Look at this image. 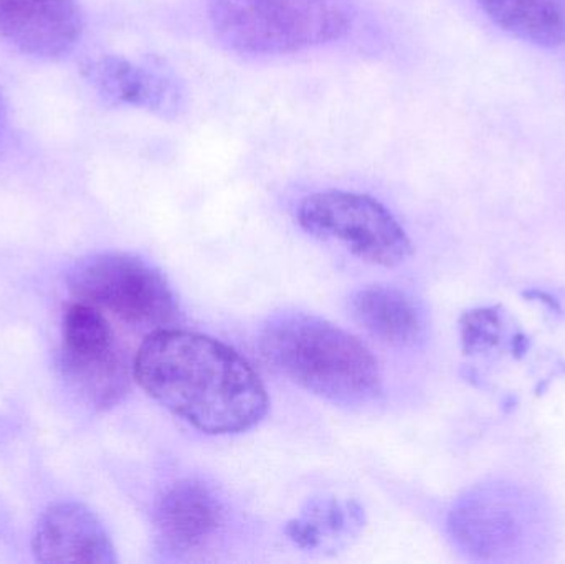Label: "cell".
I'll list each match as a JSON object with an SVG mask.
<instances>
[{
  "label": "cell",
  "mask_w": 565,
  "mask_h": 564,
  "mask_svg": "<svg viewBox=\"0 0 565 564\" xmlns=\"http://www.w3.org/2000/svg\"><path fill=\"white\" fill-rule=\"evenodd\" d=\"M351 311L364 330L392 347H412L424 333L420 308L398 288H361L351 297Z\"/></svg>",
  "instance_id": "obj_12"
},
{
  "label": "cell",
  "mask_w": 565,
  "mask_h": 564,
  "mask_svg": "<svg viewBox=\"0 0 565 564\" xmlns=\"http://www.w3.org/2000/svg\"><path fill=\"white\" fill-rule=\"evenodd\" d=\"M89 78L111 102L148 109L162 118H178L184 108V89L178 76L161 66L106 56L89 66Z\"/></svg>",
  "instance_id": "obj_10"
},
{
  "label": "cell",
  "mask_w": 565,
  "mask_h": 564,
  "mask_svg": "<svg viewBox=\"0 0 565 564\" xmlns=\"http://www.w3.org/2000/svg\"><path fill=\"white\" fill-rule=\"evenodd\" d=\"M264 360L296 386L341 406H362L382 393L379 361L338 324L308 313H281L258 337Z\"/></svg>",
  "instance_id": "obj_2"
},
{
  "label": "cell",
  "mask_w": 565,
  "mask_h": 564,
  "mask_svg": "<svg viewBox=\"0 0 565 564\" xmlns=\"http://www.w3.org/2000/svg\"><path fill=\"white\" fill-rule=\"evenodd\" d=\"M504 32L546 49L565 46V0H478Z\"/></svg>",
  "instance_id": "obj_14"
},
{
  "label": "cell",
  "mask_w": 565,
  "mask_h": 564,
  "mask_svg": "<svg viewBox=\"0 0 565 564\" xmlns=\"http://www.w3.org/2000/svg\"><path fill=\"white\" fill-rule=\"evenodd\" d=\"M450 532L467 552L491 555L516 545L523 522L511 497L488 490L458 503L450 515Z\"/></svg>",
  "instance_id": "obj_11"
},
{
  "label": "cell",
  "mask_w": 565,
  "mask_h": 564,
  "mask_svg": "<svg viewBox=\"0 0 565 564\" xmlns=\"http://www.w3.org/2000/svg\"><path fill=\"white\" fill-rule=\"evenodd\" d=\"M6 106H3L2 99H0V135H2L3 128H6Z\"/></svg>",
  "instance_id": "obj_16"
},
{
  "label": "cell",
  "mask_w": 565,
  "mask_h": 564,
  "mask_svg": "<svg viewBox=\"0 0 565 564\" xmlns=\"http://www.w3.org/2000/svg\"><path fill=\"white\" fill-rule=\"evenodd\" d=\"M33 555L40 563L118 562L98 517L79 503H56L36 523Z\"/></svg>",
  "instance_id": "obj_9"
},
{
  "label": "cell",
  "mask_w": 565,
  "mask_h": 564,
  "mask_svg": "<svg viewBox=\"0 0 565 564\" xmlns=\"http://www.w3.org/2000/svg\"><path fill=\"white\" fill-rule=\"evenodd\" d=\"M500 320L494 310H475L461 318V343L467 353L493 347Z\"/></svg>",
  "instance_id": "obj_15"
},
{
  "label": "cell",
  "mask_w": 565,
  "mask_h": 564,
  "mask_svg": "<svg viewBox=\"0 0 565 564\" xmlns=\"http://www.w3.org/2000/svg\"><path fill=\"white\" fill-rule=\"evenodd\" d=\"M82 30L75 0H0V35L25 55L62 58L73 52Z\"/></svg>",
  "instance_id": "obj_7"
},
{
  "label": "cell",
  "mask_w": 565,
  "mask_h": 564,
  "mask_svg": "<svg viewBox=\"0 0 565 564\" xmlns=\"http://www.w3.org/2000/svg\"><path fill=\"white\" fill-rule=\"evenodd\" d=\"M364 525V513L352 500L322 497L315 499L301 510L299 517L288 522L285 535L298 549L331 550L344 545L349 539L358 535Z\"/></svg>",
  "instance_id": "obj_13"
},
{
  "label": "cell",
  "mask_w": 565,
  "mask_h": 564,
  "mask_svg": "<svg viewBox=\"0 0 565 564\" xmlns=\"http://www.w3.org/2000/svg\"><path fill=\"white\" fill-rule=\"evenodd\" d=\"M139 386L169 413L209 436L247 433L267 417V387L221 340L188 330L148 334L132 363Z\"/></svg>",
  "instance_id": "obj_1"
},
{
  "label": "cell",
  "mask_w": 565,
  "mask_h": 564,
  "mask_svg": "<svg viewBox=\"0 0 565 564\" xmlns=\"http://www.w3.org/2000/svg\"><path fill=\"white\" fill-rule=\"evenodd\" d=\"M215 39L241 55L302 52L341 40L354 25V0H207Z\"/></svg>",
  "instance_id": "obj_3"
},
{
  "label": "cell",
  "mask_w": 565,
  "mask_h": 564,
  "mask_svg": "<svg viewBox=\"0 0 565 564\" xmlns=\"http://www.w3.org/2000/svg\"><path fill=\"white\" fill-rule=\"evenodd\" d=\"M70 291L76 301L139 330H161L178 317V301L164 275L122 252L83 262L70 277Z\"/></svg>",
  "instance_id": "obj_4"
},
{
  "label": "cell",
  "mask_w": 565,
  "mask_h": 564,
  "mask_svg": "<svg viewBox=\"0 0 565 564\" xmlns=\"http://www.w3.org/2000/svg\"><path fill=\"white\" fill-rule=\"evenodd\" d=\"M296 217L312 237L338 242L367 264L397 267L412 254L407 232L382 202L367 194L338 189L315 192L299 202Z\"/></svg>",
  "instance_id": "obj_5"
},
{
  "label": "cell",
  "mask_w": 565,
  "mask_h": 564,
  "mask_svg": "<svg viewBox=\"0 0 565 564\" xmlns=\"http://www.w3.org/2000/svg\"><path fill=\"white\" fill-rule=\"evenodd\" d=\"M224 520V503L201 480H178L156 503V532L172 555H189L204 549L217 536Z\"/></svg>",
  "instance_id": "obj_8"
},
{
  "label": "cell",
  "mask_w": 565,
  "mask_h": 564,
  "mask_svg": "<svg viewBox=\"0 0 565 564\" xmlns=\"http://www.w3.org/2000/svg\"><path fill=\"white\" fill-rule=\"evenodd\" d=\"M62 370L73 390L98 409L116 406L128 394L132 366L98 308L75 301L66 310Z\"/></svg>",
  "instance_id": "obj_6"
}]
</instances>
